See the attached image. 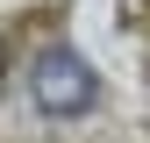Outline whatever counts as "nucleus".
Here are the masks:
<instances>
[{
  "label": "nucleus",
  "mask_w": 150,
  "mask_h": 143,
  "mask_svg": "<svg viewBox=\"0 0 150 143\" xmlns=\"http://www.w3.org/2000/svg\"><path fill=\"white\" fill-rule=\"evenodd\" d=\"M29 93L43 115H79V107H93V72L71 57V50H43L29 72Z\"/></svg>",
  "instance_id": "nucleus-1"
}]
</instances>
